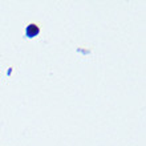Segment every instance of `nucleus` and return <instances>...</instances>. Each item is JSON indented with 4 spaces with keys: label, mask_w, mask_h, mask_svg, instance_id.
<instances>
[{
    "label": "nucleus",
    "mask_w": 146,
    "mask_h": 146,
    "mask_svg": "<svg viewBox=\"0 0 146 146\" xmlns=\"http://www.w3.org/2000/svg\"><path fill=\"white\" fill-rule=\"evenodd\" d=\"M38 33H40V29H38V27L35 25V24H29L27 27V29H25V35H27V37H29V38L36 37Z\"/></svg>",
    "instance_id": "nucleus-1"
}]
</instances>
